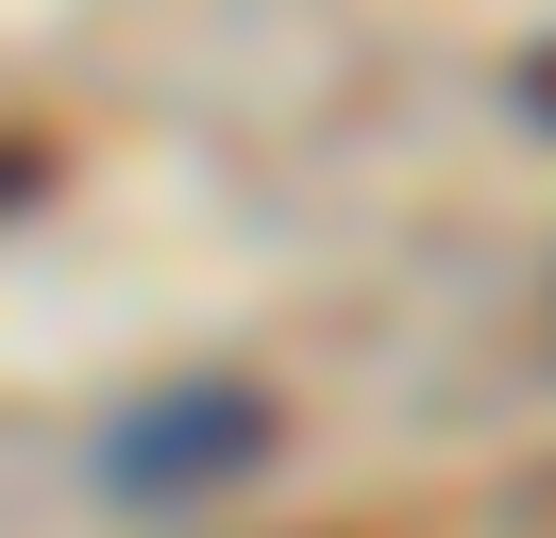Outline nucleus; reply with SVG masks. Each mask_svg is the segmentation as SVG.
Masks as SVG:
<instances>
[{"label": "nucleus", "instance_id": "f257e3e1", "mask_svg": "<svg viewBox=\"0 0 556 538\" xmlns=\"http://www.w3.org/2000/svg\"><path fill=\"white\" fill-rule=\"evenodd\" d=\"M17 185H35V152H17V134H0V202H17Z\"/></svg>", "mask_w": 556, "mask_h": 538}, {"label": "nucleus", "instance_id": "f03ea898", "mask_svg": "<svg viewBox=\"0 0 556 538\" xmlns=\"http://www.w3.org/2000/svg\"><path fill=\"white\" fill-rule=\"evenodd\" d=\"M522 85H540V118H556V51H540V67H522Z\"/></svg>", "mask_w": 556, "mask_h": 538}]
</instances>
